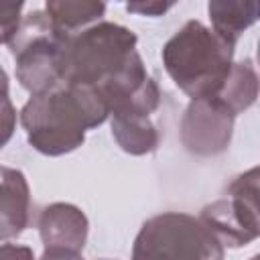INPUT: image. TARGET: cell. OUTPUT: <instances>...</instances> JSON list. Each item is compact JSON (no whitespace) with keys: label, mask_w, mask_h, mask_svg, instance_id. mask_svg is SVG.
<instances>
[{"label":"cell","mask_w":260,"mask_h":260,"mask_svg":"<svg viewBox=\"0 0 260 260\" xmlns=\"http://www.w3.org/2000/svg\"><path fill=\"white\" fill-rule=\"evenodd\" d=\"M108 116V104L95 87L59 81L28 98L20 110V124L37 152L61 156L79 148L85 132L102 126Z\"/></svg>","instance_id":"1"},{"label":"cell","mask_w":260,"mask_h":260,"mask_svg":"<svg viewBox=\"0 0 260 260\" xmlns=\"http://www.w3.org/2000/svg\"><path fill=\"white\" fill-rule=\"evenodd\" d=\"M236 47L201 20H187L162 47L160 59L175 85L191 100L215 95L225 81Z\"/></svg>","instance_id":"2"},{"label":"cell","mask_w":260,"mask_h":260,"mask_svg":"<svg viewBox=\"0 0 260 260\" xmlns=\"http://www.w3.org/2000/svg\"><path fill=\"white\" fill-rule=\"evenodd\" d=\"M138 37L128 26L100 20L65 41L63 81L100 87L136 53Z\"/></svg>","instance_id":"3"},{"label":"cell","mask_w":260,"mask_h":260,"mask_svg":"<svg viewBox=\"0 0 260 260\" xmlns=\"http://www.w3.org/2000/svg\"><path fill=\"white\" fill-rule=\"evenodd\" d=\"M132 260H223V246L199 217L165 211L142 223Z\"/></svg>","instance_id":"4"},{"label":"cell","mask_w":260,"mask_h":260,"mask_svg":"<svg viewBox=\"0 0 260 260\" xmlns=\"http://www.w3.org/2000/svg\"><path fill=\"white\" fill-rule=\"evenodd\" d=\"M65 41L67 37L55 30L45 10L22 16L20 28L8 47L16 63V79L30 95L63 81Z\"/></svg>","instance_id":"5"},{"label":"cell","mask_w":260,"mask_h":260,"mask_svg":"<svg viewBox=\"0 0 260 260\" xmlns=\"http://www.w3.org/2000/svg\"><path fill=\"white\" fill-rule=\"evenodd\" d=\"M199 219L221 246L242 248L260 236L258 221V167L238 175L228 185V195L207 203Z\"/></svg>","instance_id":"6"},{"label":"cell","mask_w":260,"mask_h":260,"mask_svg":"<svg viewBox=\"0 0 260 260\" xmlns=\"http://www.w3.org/2000/svg\"><path fill=\"white\" fill-rule=\"evenodd\" d=\"M236 116L213 95L191 100L181 118V142L187 152L215 156L228 150L234 134Z\"/></svg>","instance_id":"7"},{"label":"cell","mask_w":260,"mask_h":260,"mask_svg":"<svg viewBox=\"0 0 260 260\" xmlns=\"http://www.w3.org/2000/svg\"><path fill=\"white\" fill-rule=\"evenodd\" d=\"M87 215L73 203H51L39 215V236L45 250L59 248L81 252L87 242Z\"/></svg>","instance_id":"8"},{"label":"cell","mask_w":260,"mask_h":260,"mask_svg":"<svg viewBox=\"0 0 260 260\" xmlns=\"http://www.w3.org/2000/svg\"><path fill=\"white\" fill-rule=\"evenodd\" d=\"M30 223V189L22 171L0 165V240L18 238Z\"/></svg>","instance_id":"9"},{"label":"cell","mask_w":260,"mask_h":260,"mask_svg":"<svg viewBox=\"0 0 260 260\" xmlns=\"http://www.w3.org/2000/svg\"><path fill=\"white\" fill-rule=\"evenodd\" d=\"M213 98L234 116L252 108L258 98V73L252 59L232 63L225 81L221 83V87Z\"/></svg>","instance_id":"10"},{"label":"cell","mask_w":260,"mask_h":260,"mask_svg":"<svg viewBox=\"0 0 260 260\" xmlns=\"http://www.w3.org/2000/svg\"><path fill=\"white\" fill-rule=\"evenodd\" d=\"M45 12L63 37H71L95 22L106 14V4L95 0H47Z\"/></svg>","instance_id":"11"},{"label":"cell","mask_w":260,"mask_h":260,"mask_svg":"<svg viewBox=\"0 0 260 260\" xmlns=\"http://www.w3.org/2000/svg\"><path fill=\"white\" fill-rule=\"evenodd\" d=\"M207 14L211 20V30L225 43L234 45L238 39L258 20L256 2H232V0H211L207 4Z\"/></svg>","instance_id":"12"},{"label":"cell","mask_w":260,"mask_h":260,"mask_svg":"<svg viewBox=\"0 0 260 260\" xmlns=\"http://www.w3.org/2000/svg\"><path fill=\"white\" fill-rule=\"evenodd\" d=\"M112 136L124 152L134 156L154 152L160 142L158 128L148 116H132V114L112 116Z\"/></svg>","instance_id":"13"},{"label":"cell","mask_w":260,"mask_h":260,"mask_svg":"<svg viewBox=\"0 0 260 260\" xmlns=\"http://www.w3.org/2000/svg\"><path fill=\"white\" fill-rule=\"evenodd\" d=\"M24 2H0V45H10L22 22Z\"/></svg>","instance_id":"14"},{"label":"cell","mask_w":260,"mask_h":260,"mask_svg":"<svg viewBox=\"0 0 260 260\" xmlns=\"http://www.w3.org/2000/svg\"><path fill=\"white\" fill-rule=\"evenodd\" d=\"M14 130H16V108L8 95L0 100V150L8 144Z\"/></svg>","instance_id":"15"},{"label":"cell","mask_w":260,"mask_h":260,"mask_svg":"<svg viewBox=\"0 0 260 260\" xmlns=\"http://www.w3.org/2000/svg\"><path fill=\"white\" fill-rule=\"evenodd\" d=\"M173 8V2H128L126 10L140 14V16H162L167 10Z\"/></svg>","instance_id":"16"},{"label":"cell","mask_w":260,"mask_h":260,"mask_svg":"<svg viewBox=\"0 0 260 260\" xmlns=\"http://www.w3.org/2000/svg\"><path fill=\"white\" fill-rule=\"evenodd\" d=\"M0 260H35V252L22 244H0Z\"/></svg>","instance_id":"17"},{"label":"cell","mask_w":260,"mask_h":260,"mask_svg":"<svg viewBox=\"0 0 260 260\" xmlns=\"http://www.w3.org/2000/svg\"><path fill=\"white\" fill-rule=\"evenodd\" d=\"M39 260H83L81 252H71V250H59V248H51L45 250L43 256Z\"/></svg>","instance_id":"18"},{"label":"cell","mask_w":260,"mask_h":260,"mask_svg":"<svg viewBox=\"0 0 260 260\" xmlns=\"http://www.w3.org/2000/svg\"><path fill=\"white\" fill-rule=\"evenodd\" d=\"M8 95H10V81H8V75H6L4 67L0 65V100L8 98Z\"/></svg>","instance_id":"19"},{"label":"cell","mask_w":260,"mask_h":260,"mask_svg":"<svg viewBox=\"0 0 260 260\" xmlns=\"http://www.w3.org/2000/svg\"><path fill=\"white\" fill-rule=\"evenodd\" d=\"M102 260H108V258H102Z\"/></svg>","instance_id":"20"}]
</instances>
